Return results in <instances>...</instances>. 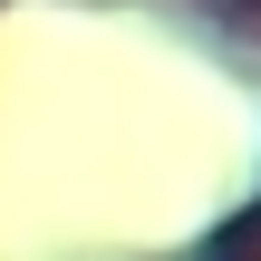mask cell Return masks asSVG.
I'll return each instance as SVG.
<instances>
[{
	"mask_svg": "<svg viewBox=\"0 0 261 261\" xmlns=\"http://www.w3.org/2000/svg\"><path fill=\"white\" fill-rule=\"evenodd\" d=\"M242 10H261V0H242Z\"/></svg>",
	"mask_w": 261,
	"mask_h": 261,
	"instance_id": "cell-1",
	"label": "cell"
}]
</instances>
